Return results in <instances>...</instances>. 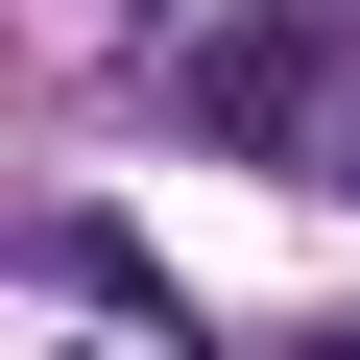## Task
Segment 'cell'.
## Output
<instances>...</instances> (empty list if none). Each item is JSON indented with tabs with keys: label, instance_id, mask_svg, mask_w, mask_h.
<instances>
[{
	"label": "cell",
	"instance_id": "6da1fadb",
	"mask_svg": "<svg viewBox=\"0 0 360 360\" xmlns=\"http://www.w3.org/2000/svg\"><path fill=\"white\" fill-rule=\"evenodd\" d=\"M193 120L264 144V168H360V25H240V49L193 72Z\"/></svg>",
	"mask_w": 360,
	"mask_h": 360
}]
</instances>
